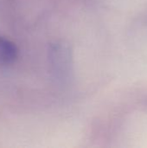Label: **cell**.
<instances>
[{
    "label": "cell",
    "instance_id": "6da1fadb",
    "mask_svg": "<svg viewBox=\"0 0 147 148\" xmlns=\"http://www.w3.org/2000/svg\"><path fill=\"white\" fill-rule=\"evenodd\" d=\"M48 60L50 72L57 82L68 84L74 79V55L68 42L63 40L51 42L48 49Z\"/></svg>",
    "mask_w": 147,
    "mask_h": 148
},
{
    "label": "cell",
    "instance_id": "7a4b0ae2",
    "mask_svg": "<svg viewBox=\"0 0 147 148\" xmlns=\"http://www.w3.org/2000/svg\"><path fill=\"white\" fill-rule=\"evenodd\" d=\"M18 57V49L10 39L0 36V64L10 65Z\"/></svg>",
    "mask_w": 147,
    "mask_h": 148
}]
</instances>
